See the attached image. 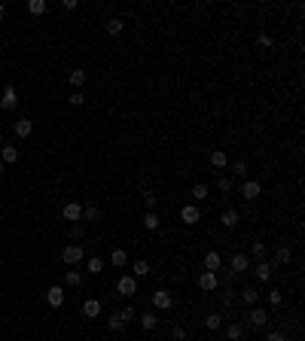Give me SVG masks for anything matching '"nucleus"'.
Listing matches in <instances>:
<instances>
[{
    "mask_svg": "<svg viewBox=\"0 0 305 341\" xmlns=\"http://www.w3.org/2000/svg\"><path fill=\"white\" fill-rule=\"evenodd\" d=\"M208 162H211V168H220V171L229 168V156L223 153V149H214V153L208 156Z\"/></svg>",
    "mask_w": 305,
    "mask_h": 341,
    "instance_id": "412c9836",
    "label": "nucleus"
},
{
    "mask_svg": "<svg viewBox=\"0 0 305 341\" xmlns=\"http://www.w3.org/2000/svg\"><path fill=\"white\" fill-rule=\"evenodd\" d=\"M272 268H275L272 262H265V259H259V262L253 265V277H256L259 283H269V280H272V274H275Z\"/></svg>",
    "mask_w": 305,
    "mask_h": 341,
    "instance_id": "39448f33",
    "label": "nucleus"
},
{
    "mask_svg": "<svg viewBox=\"0 0 305 341\" xmlns=\"http://www.w3.org/2000/svg\"><path fill=\"white\" fill-rule=\"evenodd\" d=\"M140 219H143V229H146V232H156V229H159V222H162L156 210H143Z\"/></svg>",
    "mask_w": 305,
    "mask_h": 341,
    "instance_id": "f3484780",
    "label": "nucleus"
},
{
    "mask_svg": "<svg viewBox=\"0 0 305 341\" xmlns=\"http://www.w3.org/2000/svg\"><path fill=\"white\" fill-rule=\"evenodd\" d=\"M67 83L73 86V92H80V89L86 86V70H80V67L70 70V73H67Z\"/></svg>",
    "mask_w": 305,
    "mask_h": 341,
    "instance_id": "dca6fc26",
    "label": "nucleus"
},
{
    "mask_svg": "<svg viewBox=\"0 0 305 341\" xmlns=\"http://www.w3.org/2000/svg\"><path fill=\"white\" fill-rule=\"evenodd\" d=\"M174 305H177V298H174L171 289H156L152 292V308L156 311H171Z\"/></svg>",
    "mask_w": 305,
    "mask_h": 341,
    "instance_id": "f03ea898",
    "label": "nucleus"
},
{
    "mask_svg": "<svg viewBox=\"0 0 305 341\" xmlns=\"http://www.w3.org/2000/svg\"><path fill=\"white\" fill-rule=\"evenodd\" d=\"M250 256H253L256 262L265 259V244H262V241H253V244H250Z\"/></svg>",
    "mask_w": 305,
    "mask_h": 341,
    "instance_id": "58836bf2",
    "label": "nucleus"
},
{
    "mask_svg": "<svg viewBox=\"0 0 305 341\" xmlns=\"http://www.w3.org/2000/svg\"><path fill=\"white\" fill-rule=\"evenodd\" d=\"M247 174H250V168H247V162H241V159H238V162H235L232 168H229V177H232V180H235V177L247 180Z\"/></svg>",
    "mask_w": 305,
    "mask_h": 341,
    "instance_id": "c85d7f7f",
    "label": "nucleus"
},
{
    "mask_svg": "<svg viewBox=\"0 0 305 341\" xmlns=\"http://www.w3.org/2000/svg\"><path fill=\"white\" fill-rule=\"evenodd\" d=\"M269 320H272V314L265 311L262 305H253V308L244 311V326L247 329H262V326H269Z\"/></svg>",
    "mask_w": 305,
    "mask_h": 341,
    "instance_id": "f257e3e1",
    "label": "nucleus"
},
{
    "mask_svg": "<svg viewBox=\"0 0 305 341\" xmlns=\"http://www.w3.org/2000/svg\"><path fill=\"white\" fill-rule=\"evenodd\" d=\"M101 216H104V213H101L98 204H83V219H86V222H98Z\"/></svg>",
    "mask_w": 305,
    "mask_h": 341,
    "instance_id": "bb28decb",
    "label": "nucleus"
},
{
    "mask_svg": "<svg viewBox=\"0 0 305 341\" xmlns=\"http://www.w3.org/2000/svg\"><path fill=\"white\" fill-rule=\"evenodd\" d=\"M46 10H49L46 0H28V13H31V16H43Z\"/></svg>",
    "mask_w": 305,
    "mask_h": 341,
    "instance_id": "473e14b6",
    "label": "nucleus"
},
{
    "mask_svg": "<svg viewBox=\"0 0 305 341\" xmlns=\"http://www.w3.org/2000/svg\"><path fill=\"white\" fill-rule=\"evenodd\" d=\"M290 259H293V250H290V247H278L272 265H290Z\"/></svg>",
    "mask_w": 305,
    "mask_h": 341,
    "instance_id": "c756f323",
    "label": "nucleus"
},
{
    "mask_svg": "<svg viewBox=\"0 0 305 341\" xmlns=\"http://www.w3.org/2000/svg\"><path fill=\"white\" fill-rule=\"evenodd\" d=\"M64 298H67L64 286H49V289H46V301H49L52 308H61V305H64Z\"/></svg>",
    "mask_w": 305,
    "mask_h": 341,
    "instance_id": "f8f14e48",
    "label": "nucleus"
},
{
    "mask_svg": "<svg viewBox=\"0 0 305 341\" xmlns=\"http://www.w3.org/2000/svg\"><path fill=\"white\" fill-rule=\"evenodd\" d=\"M205 326H208L211 332H217V329H223V317L214 311V314H208V317H205Z\"/></svg>",
    "mask_w": 305,
    "mask_h": 341,
    "instance_id": "f704fd0d",
    "label": "nucleus"
},
{
    "mask_svg": "<svg viewBox=\"0 0 305 341\" xmlns=\"http://www.w3.org/2000/svg\"><path fill=\"white\" fill-rule=\"evenodd\" d=\"M217 268H223V259H220V253H217V250L205 253V271H214V274H217Z\"/></svg>",
    "mask_w": 305,
    "mask_h": 341,
    "instance_id": "a211bd4d",
    "label": "nucleus"
},
{
    "mask_svg": "<svg viewBox=\"0 0 305 341\" xmlns=\"http://www.w3.org/2000/svg\"><path fill=\"white\" fill-rule=\"evenodd\" d=\"M0 143H4V131H0Z\"/></svg>",
    "mask_w": 305,
    "mask_h": 341,
    "instance_id": "3c124183",
    "label": "nucleus"
},
{
    "mask_svg": "<svg viewBox=\"0 0 305 341\" xmlns=\"http://www.w3.org/2000/svg\"><path fill=\"white\" fill-rule=\"evenodd\" d=\"M64 286H70V289L83 286V274H80V271H67V277H64Z\"/></svg>",
    "mask_w": 305,
    "mask_h": 341,
    "instance_id": "c9c22d12",
    "label": "nucleus"
},
{
    "mask_svg": "<svg viewBox=\"0 0 305 341\" xmlns=\"http://www.w3.org/2000/svg\"><path fill=\"white\" fill-rule=\"evenodd\" d=\"M0 107H4V110H16V107H19V92H16V86H7V89H4Z\"/></svg>",
    "mask_w": 305,
    "mask_h": 341,
    "instance_id": "ddd939ff",
    "label": "nucleus"
},
{
    "mask_svg": "<svg viewBox=\"0 0 305 341\" xmlns=\"http://www.w3.org/2000/svg\"><path fill=\"white\" fill-rule=\"evenodd\" d=\"M259 195H262V183H259V180H244V183H241V198L256 201Z\"/></svg>",
    "mask_w": 305,
    "mask_h": 341,
    "instance_id": "423d86ee",
    "label": "nucleus"
},
{
    "mask_svg": "<svg viewBox=\"0 0 305 341\" xmlns=\"http://www.w3.org/2000/svg\"><path fill=\"white\" fill-rule=\"evenodd\" d=\"M113 341H116V338H113Z\"/></svg>",
    "mask_w": 305,
    "mask_h": 341,
    "instance_id": "864d4df0",
    "label": "nucleus"
},
{
    "mask_svg": "<svg viewBox=\"0 0 305 341\" xmlns=\"http://www.w3.org/2000/svg\"><path fill=\"white\" fill-rule=\"evenodd\" d=\"M199 289H202V292H217V289H220L217 274H214V271H202V274H199Z\"/></svg>",
    "mask_w": 305,
    "mask_h": 341,
    "instance_id": "1a4fd4ad",
    "label": "nucleus"
},
{
    "mask_svg": "<svg viewBox=\"0 0 305 341\" xmlns=\"http://www.w3.org/2000/svg\"><path fill=\"white\" fill-rule=\"evenodd\" d=\"M104 28H107V34H110V37H116V34H122V31H125V22H122L119 16H113V19H107V25H104Z\"/></svg>",
    "mask_w": 305,
    "mask_h": 341,
    "instance_id": "b1692460",
    "label": "nucleus"
},
{
    "mask_svg": "<svg viewBox=\"0 0 305 341\" xmlns=\"http://www.w3.org/2000/svg\"><path fill=\"white\" fill-rule=\"evenodd\" d=\"M214 341H226V338H214Z\"/></svg>",
    "mask_w": 305,
    "mask_h": 341,
    "instance_id": "603ef678",
    "label": "nucleus"
},
{
    "mask_svg": "<svg viewBox=\"0 0 305 341\" xmlns=\"http://www.w3.org/2000/svg\"><path fill=\"white\" fill-rule=\"evenodd\" d=\"M4 168H7V165H4V162H0V174H4Z\"/></svg>",
    "mask_w": 305,
    "mask_h": 341,
    "instance_id": "8fccbe9b",
    "label": "nucleus"
},
{
    "mask_svg": "<svg viewBox=\"0 0 305 341\" xmlns=\"http://www.w3.org/2000/svg\"><path fill=\"white\" fill-rule=\"evenodd\" d=\"M247 335V326L241 320H232V323H226V341H241Z\"/></svg>",
    "mask_w": 305,
    "mask_h": 341,
    "instance_id": "6e6552de",
    "label": "nucleus"
},
{
    "mask_svg": "<svg viewBox=\"0 0 305 341\" xmlns=\"http://www.w3.org/2000/svg\"><path fill=\"white\" fill-rule=\"evenodd\" d=\"M149 274V262L146 259H134L131 262V277H146Z\"/></svg>",
    "mask_w": 305,
    "mask_h": 341,
    "instance_id": "393cba45",
    "label": "nucleus"
},
{
    "mask_svg": "<svg viewBox=\"0 0 305 341\" xmlns=\"http://www.w3.org/2000/svg\"><path fill=\"white\" fill-rule=\"evenodd\" d=\"M189 198H193V201H205V198H211V186H208V183H196L193 189H189Z\"/></svg>",
    "mask_w": 305,
    "mask_h": 341,
    "instance_id": "4468645a",
    "label": "nucleus"
},
{
    "mask_svg": "<svg viewBox=\"0 0 305 341\" xmlns=\"http://www.w3.org/2000/svg\"><path fill=\"white\" fill-rule=\"evenodd\" d=\"M0 162H4V165L19 162V146H0Z\"/></svg>",
    "mask_w": 305,
    "mask_h": 341,
    "instance_id": "5701e85b",
    "label": "nucleus"
},
{
    "mask_svg": "<svg viewBox=\"0 0 305 341\" xmlns=\"http://www.w3.org/2000/svg\"><path fill=\"white\" fill-rule=\"evenodd\" d=\"M241 301H244L247 308H253V305H259V292H256L253 286H244V289H241Z\"/></svg>",
    "mask_w": 305,
    "mask_h": 341,
    "instance_id": "cd10ccee",
    "label": "nucleus"
},
{
    "mask_svg": "<svg viewBox=\"0 0 305 341\" xmlns=\"http://www.w3.org/2000/svg\"><path fill=\"white\" fill-rule=\"evenodd\" d=\"M156 326H159V317H156V311H143V314H140V329H143V332H152Z\"/></svg>",
    "mask_w": 305,
    "mask_h": 341,
    "instance_id": "6ab92c4d",
    "label": "nucleus"
},
{
    "mask_svg": "<svg viewBox=\"0 0 305 341\" xmlns=\"http://www.w3.org/2000/svg\"><path fill=\"white\" fill-rule=\"evenodd\" d=\"M250 268V256L247 253H235L232 259H229V271H232V274H244Z\"/></svg>",
    "mask_w": 305,
    "mask_h": 341,
    "instance_id": "0eeeda50",
    "label": "nucleus"
},
{
    "mask_svg": "<svg viewBox=\"0 0 305 341\" xmlns=\"http://www.w3.org/2000/svg\"><path fill=\"white\" fill-rule=\"evenodd\" d=\"M220 222L226 225V229H235V225L241 222V213H238V210H232V207H229V210H223V213H220Z\"/></svg>",
    "mask_w": 305,
    "mask_h": 341,
    "instance_id": "2eb2a0df",
    "label": "nucleus"
},
{
    "mask_svg": "<svg viewBox=\"0 0 305 341\" xmlns=\"http://www.w3.org/2000/svg\"><path fill=\"white\" fill-rule=\"evenodd\" d=\"M101 314V301L98 298H86L83 301V317H98Z\"/></svg>",
    "mask_w": 305,
    "mask_h": 341,
    "instance_id": "a878e982",
    "label": "nucleus"
},
{
    "mask_svg": "<svg viewBox=\"0 0 305 341\" xmlns=\"http://www.w3.org/2000/svg\"><path fill=\"white\" fill-rule=\"evenodd\" d=\"M83 238H86L83 222H73V225H70V241H83Z\"/></svg>",
    "mask_w": 305,
    "mask_h": 341,
    "instance_id": "a19ab883",
    "label": "nucleus"
},
{
    "mask_svg": "<svg viewBox=\"0 0 305 341\" xmlns=\"http://www.w3.org/2000/svg\"><path fill=\"white\" fill-rule=\"evenodd\" d=\"M86 271H89V274H101V271H104V259L92 256V259L86 262Z\"/></svg>",
    "mask_w": 305,
    "mask_h": 341,
    "instance_id": "72a5a7b5",
    "label": "nucleus"
},
{
    "mask_svg": "<svg viewBox=\"0 0 305 341\" xmlns=\"http://www.w3.org/2000/svg\"><path fill=\"white\" fill-rule=\"evenodd\" d=\"M107 326H110V332H116V335H122V332H128V323H122L116 314L113 317H107Z\"/></svg>",
    "mask_w": 305,
    "mask_h": 341,
    "instance_id": "2f4dec72",
    "label": "nucleus"
},
{
    "mask_svg": "<svg viewBox=\"0 0 305 341\" xmlns=\"http://www.w3.org/2000/svg\"><path fill=\"white\" fill-rule=\"evenodd\" d=\"M110 265H113V268H125V265H128V253L119 250V247H113V253H110Z\"/></svg>",
    "mask_w": 305,
    "mask_h": 341,
    "instance_id": "aec40b11",
    "label": "nucleus"
},
{
    "mask_svg": "<svg viewBox=\"0 0 305 341\" xmlns=\"http://www.w3.org/2000/svg\"><path fill=\"white\" fill-rule=\"evenodd\" d=\"M116 317H119V320H122V323H131V320H134V317H137V311H134V308H131V305H125V308H122V311H116Z\"/></svg>",
    "mask_w": 305,
    "mask_h": 341,
    "instance_id": "ea45409f",
    "label": "nucleus"
},
{
    "mask_svg": "<svg viewBox=\"0 0 305 341\" xmlns=\"http://www.w3.org/2000/svg\"><path fill=\"white\" fill-rule=\"evenodd\" d=\"M171 338H174V341H186V329H183V326H174V329H171Z\"/></svg>",
    "mask_w": 305,
    "mask_h": 341,
    "instance_id": "49530a36",
    "label": "nucleus"
},
{
    "mask_svg": "<svg viewBox=\"0 0 305 341\" xmlns=\"http://www.w3.org/2000/svg\"><path fill=\"white\" fill-rule=\"evenodd\" d=\"M265 341H287V335H284L281 329H272L269 335H265Z\"/></svg>",
    "mask_w": 305,
    "mask_h": 341,
    "instance_id": "a18cd8bd",
    "label": "nucleus"
},
{
    "mask_svg": "<svg viewBox=\"0 0 305 341\" xmlns=\"http://www.w3.org/2000/svg\"><path fill=\"white\" fill-rule=\"evenodd\" d=\"M235 295H238V289H223V295H220L223 311H232V308H235Z\"/></svg>",
    "mask_w": 305,
    "mask_h": 341,
    "instance_id": "7c9ffc66",
    "label": "nucleus"
},
{
    "mask_svg": "<svg viewBox=\"0 0 305 341\" xmlns=\"http://www.w3.org/2000/svg\"><path fill=\"white\" fill-rule=\"evenodd\" d=\"M13 131H16V137H22V140H25V137H31V131H34V122H31V119H19V122L13 125Z\"/></svg>",
    "mask_w": 305,
    "mask_h": 341,
    "instance_id": "4be33fe9",
    "label": "nucleus"
},
{
    "mask_svg": "<svg viewBox=\"0 0 305 341\" xmlns=\"http://www.w3.org/2000/svg\"><path fill=\"white\" fill-rule=\"evenodd\" d=\"M61 216H64L67 222H80V219H83V204L67 201V204H64V210H61Z\"/></svg>",
    "mask_w": 305,
    "mask_h": 341,
    "instance_id": "9b49d317",
    "label": "nucleus"
},
{
    "mask_svg": "<svg viewBox=\"0 0 305 341\" xmlns=\"http://www.w3.org/2000/svg\"><path fill=\"white\" fill-rule=\"evenodd\" d=\"M67 101H70V107H83V104H86V95H83V92H70Z\"/></svg>",
    "mask_w": 305,
    "mask_h": 341,
    "instance_id": "c03bdc74",
    "label": "nucleus"
},
{
    "mask_svg": "<svg viewBox=\"0 0 305 341\" xmlns=\"http://www.w3.org/2000/svg\"><path fill=\"white\" fill-rule=\"evenodd\" d=\"M180 219H183L186 225H196V222L202 219V210H199V204H183V207H180Z\"/></svg>",
    "mask_w": 305,
    "mask_h": 341,
    "instance_id": "9d476101",
    "label": "nucleus"
},
{
    "mask_svg": "<svg viewBox=\"0 0 305 341\" xmlns=\"http://www.w3.org/2000/svg\"><path fill=\"white\" fill-rule=\"evenodd\" d=\"M86 259V250L80 247V244H67L64 250H61V262L64 265H80Z\"/></svg>",
    "mask_w": 305,
    "mask_h": 341,
    "instance_id": "20e7f679",
    "label": "nucleus"
},
{
    "mask_svg": "<svg viewBox=\"0 0 305 341\" xmlns=\"http://www.w3.org/2000/svg\"><path fill=\"white\" fill-rule=\"evenodd\" d=\"M265 301H269L272 308H278L281 301H284V292H281V289H269V292H265Z\"/></svg>",
    "mask_w": 305,
    "mask_h": 341,
    "instance_id": "4c0bfd02",
    "label": "nucleus"
},
{
    "mask_svg": "<svg viewBox=\"0 0 305 341\" xmlns=\"http://www.w3.org/2000/svg\"><path fill=\"white\" fill-rule=\"evenodd\" d=\"M76 7H80L76 0H61V10H67V13H70V10H76Z\"/></svg>",
    "mask_w": 305,
    "mask_h": 341,
    "instance_id": "de8ad7c7",
    "label": "nucleus"
},
{
    "mask_svg": "<svg viewBox=\"0 0 305 341\" xmlns=\"http://www.w3.org/2000/svg\"><path fill=\"white\" fill-rule=\"evenodd\" d=\"M143 204H146V210H156L159 195H156V192H143Z\"/></svg>",
    "mask_w": 305,
    "mask_h": 341,
    "instance_id": "79ce46f5",
    "label": "nucleus"
},
{
    "mask_svg": "<svg viewBox=\"0 0 305 341\" xmlns=\"http://www.w3.org/2000/svg\"><path fill=\"white\" fill-rule=\"evenodd\" d=\"M217 189H220V192H232V189H235V180L229 177V174H223V177L217 180Z\"/></svg>",
    "mask_w": 305,
    "mask_h": 341,
    "instance_id": "e433bc0d",
    "label": "nucleus"
},
{
    "mask_svg": "<svg viewBox=\"0 0 305 341\" xmlns=\"http://www.w3.org/2000/svg\"><path fill=\"white\" fill-rule=\"evenodd\" d=\"M116 295H122V298H131V295H137V277H131V274H122L119 280H116Z\"/></svg>",
    "mask_w": 305,
    "mask_h": 341,
    "instance_id": "7ed1b4c3",
    "label": "nucleus"
},
{
    "mask_svg": "<svg viewBox=\"0 0 305 341\" xmlns=\"http://www.w3.org/2000/svg\"><path fill=\"white\" fill-rule=\"evenodd\" d=\"M256 46H259V49H272V46H275V40H272L269 34H259V37H256Z\"/></svg>",
    "mask_w": 305,
    "mask_h": 341,
    "instance_id": "37998d69",
    "label": "nucleus"
},
{
    "mask_svg": "<svg viewBox=\"0 0 305 341\" xmlns=\"http://www.w3.org/2000/svg\"><path fill=\"white\" fill-rule=\"evenodd\" d=\"M4 13H7V10H4V4H0V19H4Z\"/></svg>",
    "mask_w": 305,
    "mask_h": 341,
    "instance_id": "09e8293b",
    "label": "nucleus"
}]
</instances>
